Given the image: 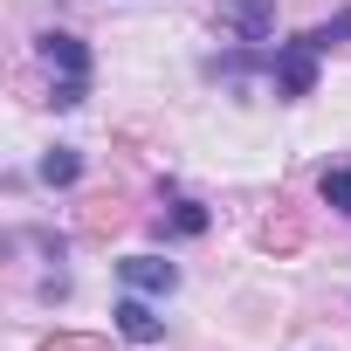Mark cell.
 I'll return each instance as SVG.
<instances>
[{"instance_id": "8fae6325", "label": "cell", "mask_w": 351, "mask_h": 351, "mask_svg": "<svg viewBox=\"0 0 351 351\" xmlns=\"http://www.w3.org/2000/svg\"><path fill=\"white\" fill-rule=\"evenodd\" d=\"M42 351H104V337H49Z\"/></svg>"}, {"instance_id": "30bf717a", "label": "cell", "mask_w": 351, "mask_h": 351, "mask_svg": "<svg viewBox=\"0 0 351 351\" xmlns=\"http://www.w3.org/2000/svg\"><path fill=\"white\" fill-rule=\"evenodd\" d=\"M262 241H269V248H296V221H269Z\"/></svg>"}, {"instance_id": "3957f363", "label": "cell", "mask_w": 351, "mask_h": 351, "mask_svg": "<svg viewBox=\"0 0 351 351\" xmlns=\"http://www.w3.org/2000/svg\"><path fill=\"white\" fill-rule=\"evenodd\" d=\"M221 28H228L241 49L269 42V35H276V0H221Z\"/></svg>"}, {"instance_id": "7a4b0ae2", "label": "cell", "mask_w": 351, "mask_h": 351, "mask_svg": "<svg viewBox=\"0 0 351 351\" xmlns=\"http://www.w3.org/2000/svg\"><path fill=\"white\" fill-rule=\"evenodd\" d=\"M317 42L310 35H296V42H282L276 56H269V76H276V97H310L317 90Z\"/></svg>"}, {"instance_id": "9c48e42d", "label": "cell", "mask_w": 351, "mask_h": 351, "mask_svg": "<svg viewBox=\"0 0 351 351\" xmlns=\"http://www.w3.org/2000/svg\"><path fill=\"white\" fill-rule=\"evenodd\" d=\"M310 42H317V49H337V42H351V8H344V14H330L324 28H310Z\"/></svg>"}, {"instance_id": "6da1fadb", "label": "cell", "mask_w": 351, "mask_h": 351, "mask_svg": "<svg viewBox=\"0 0 351 351\" xmlns=\"http://www.w3.org/2000/svg\"><path fill=\"white\" fill-rule=\"evenodd\" d=\"M42 62H49V76H56L49 104H56V110H76V104L90 97V49H83L76 35L49 28V35H42Z\"/></svg>"}, {"instance_id": "8992f818", "label": "cell", "mask_w": 351, "mask_h": 351, "mask_svg": "<svg viewBox=\"0 0 351 351\" xmlns=\"http://www.w3.org/2000/svg\"><path fill=\"white\" fill-rule=\"evenodd\" d=\"M207 221H214V214H207L200 200H172V207L158 214V234H186V241H193V234H207Z\"/></svg>"}, {"instance_id": "277c9868", "label": "cell", "mask_w": 351, "mask_h": 351, "mask_svg": "<svg viewBox=\"0 0 351 351\" xmlns=\"http://www.w3.org/2000/svg\"><path fill=\"white\" fill-rule=\"evenodd\" d=\"M117 276H124L138 296H165V289H180V269H172L165 255H124Z\"/></svg>"}, {"instance_id": "5b68a950", "label": "cell", "mask_w": 351, "mask_h": 351, "mask_svg": "<svg viewBox=\"0 0 351 351\" xmlns=\"http://www.w3.org/2000/svg\"><path fill=\"white\" fill-rule=\"evenodd\" d=\"M110 317H117V330H124L131 344H158V337H165V324H158V310H152L145 296H124Z\"/></svg>"}, {"instance_id": "52a82bcc", "label": "cell", "mask_w": 351, "mask_h": 351, "mask_svg": "<svg viewBox=\"0 0 351 351\" xmlns=\"http://www.w3.org/2000/svg\"><path fill=\"white\" fill-rule=\"evenodd\" d=\"M76 172H83L76 145H49V152H42V180H49V186H76Z\"/></svg>"}, {"instance_id": "ba28073f", "label": "cell", "mask_w": 351, "mask_h": 351, "mask_svg": "<svg viewBox=\"0 0 351 351\" xmlns=\"http://www.w3.org/2000/svg\"><path fill=\"white\" fill-rule=\"evenodd\" d=\"M317 193H324V207H337V214L351 221V165H324V180H317Z\"/></svg>"}]
</instances>
